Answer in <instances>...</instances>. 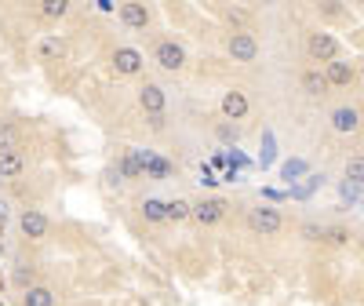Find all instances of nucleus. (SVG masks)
<instances>
[{"instance_id": "19", "label": "nucleus", "mask_w": 364, "mask_h": 306, "mask_svg": "<svg viewBox=\"0 0 364 306\" xmlns=\"http://www.w3.org/2000/svg\"><path fill=\"white\" fill-rule=\"evenodd\" d=\"M190 211H193V201L171 197V201H168V223H182V219H190Z\"/></svg>"}, {"instance_id": "9", "label": "nucleus", "mask_w": 364, "mask_h": 306, "mask_svg": "<svg viewBox=\"0 0 364 306\" xmlns=\"http://www.w3.org/2000/svg\"><path fill=\"white\" fill-rule=\"evenodd\" d=\"M219 106H223V117H226V120H245V117H248V95H245L240 88L226 91Z\"/></svg>"}, {"instance_id": "13", "label": "nucleus", "mask_w": 364, "mask_h": 306, "mask_svg": "<svg viewBox=\"0 0 364 306\" xmlns=\"http://www.w3.org/2000/svg\"><path fill=\"white\" fill-rule=\"evenodd\" d=\"M120 19L132 29H146L149 26V8L146 4H120Z\"/></svg>"}, {"instance_id": "21", "label": "nucleus", "mask_w": 364, "mask_h": 306, "mask_svg": "<svg viewBox=\"0 0 364 306\" xmlns=\"http://www.w3.org/2000/svg\"><path fill=\"white\" fill-rule=\"evenodd\" d=\"M346 179L353 182V186H364V157H360V153L346 161Z\"/></svg>"}, {"instance_id": "15", "label": "nucleus", "mask_w": 364, "mask_h": 306, "mask_svg": "<svg viewBox=\"0 0 364 306\" xmlns=\"http://www.w3.org/2000/svg\"><path fill=\"white\" fill-rule=\"evenodd\" d=\"M324 80L328 84H336V88H346V84H353V66L350 63H328V70H324Z\"/></svg>"}, {"instance_id": "18", "label": "nucleus", "mask_w": 364, "mask_h": 306, "mask_svg": "<svg viewBox=\"0 0 364 306\" xmlns=\"http://www.w3.org/2000/svg\"><path fill=\"white\" fill-rule=\"evenodd\" d=\"M302 91H306V95H324V91H328V80H324V73H317V70H306V73H302Z\"/></svg>"}, {"instance_id": "22", "label": "nucleus", "mask_w": 364, "mask_h": 306, "mask_svg": "<svg viewBox=\"0 0 364 306\" xmlns=\"http://www.w3.org/2000/svg\"><path fill=\"white\" fill-rule=\"evenodd\" d=\"M41 11H44V19H63L70 11V4H66V0H44Z\"/></svg>"}, {"instance_id": "5", "label": "nucleus", "mask_w": 364, "mask_h": 306, "mask_svg": "<svg viewBox=\"0 0 364 306\" xmlns=\"http://www.w3.org/2000/svg\"><path fill=\"white\" fill-rule=\"evenodd\" d=\"M142 51H135V48H117L113 51V73L117 77H135V73H142Z\"/></svg>"}, {"instance_id": "16", "label": "nucleus", "mask_w": 364, "mask_h": 306, "mask_svg": "<svg viewBox=\"0 0 364 306\" xmlns=\"http://www.w3.org/2000/svg\"><path fill=\"white\" fill-rule=\"evenodd\" d=\"M22 306H55V292L48 285H29L22 292Z\"/></svg>"}, {"instance_id": "23", "label": "nucleus", "mask_w": 364, "mask_h": 306, "mask_svg": "<svg viewBox=\"0 0 364 306\" xmlns=\"http://www.w3.org/2000/svg\"><path fill=\"white\" fill-rule=\"evenodd\" d=\"M8 149H18V135L11 125H0V153H8Z\"/></svg>"}, {"instance_id": "7", "label": "nucleus", "mask_w": 364, "mask_h": 306, "mask_svg": "<svg viewBox=\"0 0 364 306\" xmlns=\"http://www.w3.org/2000/svg\"><path fill=\"white\" fill-rule=\"evenodd\" d=\"M230 58L233 63H252V58L259 55V41L252 33H230Z\"/></svg>"}, {"instance_id": "25", "label": "nucleus", "mask_w": 364, "mask_h": 306, "mask_svg": "<svg viewBox=\"0 0 364 306\" xmlns=\"http://www.w3.org/2000/svg\"><path fill=\"white\" fill-rule=\"evenodd\" d=\"M146 120H149V128H154V132L164 128V113H154V117H146Z\"/></svg>"}, {"instance_id": "10", "label": "nucleus", "mask_w": 364, "mask_h": 306, "mask_svg": "<svg viewBox=\"0 0 364 306\" xmlns=\"http://www.w3.org/2000/svg\"><path fill=\"white\" fill-rule=\"evenodd\" d=\"M331 128L336 132H357L360 128V113L353 110V106H339V110H331Z\"/></svg>"}, {"instance_id": "3", "label": "nucleus", "mask_w": 364, "mask_h": 306, "mask_svg": "<svg viewBox=\"0 0 364 306\" xmlns=\"http://www.w3.org/2000/svg\"><path fill=\"white\" fill-rule=\"evenodd\" d=\"M226 201L223 197H200L193 201V211H190V219H197L200 226H215L219 219H226Z\"/></svg>"}, {"instance_id": "6", "label": "nucleus", "mask_w": 364, "mask_h": 306, "mask_svg": "<svg viewBox=\"0 0 364 306\" xmlns=\"http://www.w3.org/2000/svg\"><path fill=\"white\" fill-rule=\"evenodd\" d=\"M139 106L146 110V117H154V113H164V106H168V95H164V88H161V84H154V80H146V84L139 88Z\"/></svg>"}, {"instance_id": "24", "label": "nucleus", "mask_w": 364, "mask_h": 306, "mask_svg": "<svg viewBox=\"0 0 364 306\" xmlns=\"http://www.w3.org/2000/svg\"><path fill=\"white\" fill-rule=\"evenodd\" d=\"M215 135H219L223 142H237V139H240V132H237V125H226V120H223V125L215 128Z\"/></svg>"}, {"instance_id": "14", "label": "nucleus", "mask_w": 364, "mask_h": 306, "mask_svg": "<svg viewBox=\"0 0 364 306\" xmlns=\"http://www.w3.org/2000/svg\"><path fill=\"white\" fill-rule=\"evenodd\" d=\"M22 172H26V161H22V153H18V149L0 153V179H18Z\"/></svg>"}, {"instance_id": "26", "label": "nucleus", "mask_w": 364, "mask_h": 306, "mask_svg": "<svg viewBox=\"0 0 364 306\" xmlns=\"http://www.w3.org/2000/svg\"><path fill=\"white\" fill-rule=\"evenodd\" d=\"M4 219H8V204H4V201H0V223H4Z\"/></svg>"}, {"instance_id": "11", "label": "nucleus", "mask_w": 364, "mask_h": 306, "mask_svg": "<svg viewBox=\"0 0 364 306\" xmlns=\"http://www.w3.org/2000/svg\"><path fill=\"white\" fill-rule=\"evenodd\" d=\"M117 172H120V179H142V175H146V168H142V149H128L124 157L117 161Z\"/></svg>"}, {"instance_id": "12", "label": "nucleus", "mask_w": 364, "mask_h": 306, "mask_svg": "<svg viewBox=\"0 0 364 306\" xmlns=\"http://www.w3.org/2000/svg\"><path fill=\"white\" fill-rule=\"evenodd\" d=\"M142 168H146V179H168V175L175 172V164H171V161L154 157V153H146V149H142Z\"/></svg>"}, {"instance_id": "2", "label": "nucleus", "mask_w": 364, "mask_h": 306, "mask_svg": "<svg viewBox=\"0 0 364 306\" xmlns=\"http://www.w3.org/2000/svg\"><path fill=\"white\" fill-rule=\"evenodd\" d=\"M154 63L161 70H168V73H178L182 66H186V48H182L178 41H161L154 48Z\"/></svg>"}, {"instance_id": "1", "label": "nucleus", "mask_w": 364, "mask_h": 306, "mask_svg": "<svg viewBox=\"0 0 364 306\" xmlns=\"http://www.w3.org/2000/svg\"><path fill=\"white\" fill-rule=\"evenodd\" d=\"M248 226L255 233H262V237H273V233L284 230V216H281L277 208H269V204H259V208L248 211Z\"/></svg>"}, {"instance_id": "17", "label": "nucleus", "mask_w": 364, "mask_h": 306, "mask_svg": "<svg viewBox=\"0 0 364 306\" xmlns=\"http://www.w3.org/2000/svg\"><path fill=\"white\" fill-rule=\"evenodd\" d=\"M142 216H146L149 223H168V201L146 197V201H142Z\"/></svg>"}, {"instance_id": "8", "label": "nucleus", "mask_w": 364, "mask_h": 306, "mask_svg": "<svg viewBox=\"0 0 364 306\" xmlns=\"http://www.w3.org/2000/svg\"><path fill=\"white\" fill-rule=\"evenodd\" d=\"M310 58H317V63H336L339 58V44L331 33H310Z\"/></svg>"}, {"instance_id": "4", "label": "nucleus", "mask_w": 364, "mask_h": 306, "mask_svg": "<svg viewBox=\"0 0 364 306\" xmlns=\"http://www.w3.org/2000/svg\"><path fill=\"white\" fill-rule=\"evenodd\" d=\"M18 230H22L29 241H41V237H48L51 223H48V216H44L41 208H26L22 216H18Z\"/></svg>"}, {"instance_id": "20", "label": "nucleus", "mask_w": 364, "mask_h": 306, "mask_svg": "<svg viewBox=\"0 0 364 306\" xmlns=\"http://www.w3.org/2000/svg\"><path fill=\"white\" fill-rule=\"evenodd\" d=\"M66 55V41L63 37H44L41 41V58H63Z\"/></svg>"}, {"instance_id": "27", "label": "nucleus", "mask_w": 364, "mask_h": 306, "mask_svg": "<svg viewBox=\"0 0 364 306\" xmlns=\"http://www.w3.org/2000/svg\"><path fill=\"white\" fill-rule=\"evenodd\" d=\"M360 132H364V113H360Z\"/></svg>"}]
</instances>
